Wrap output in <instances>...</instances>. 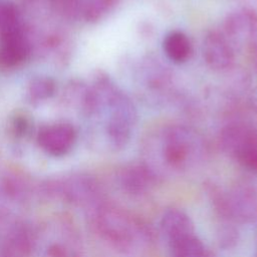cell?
I'll use <instances>...</instances> for the list:
<instances>
[{
  "mask_svg": "<svg viewBox=\"0 0 257 257\" xmlns=\"http://www.w3.org/2000/svg\"><path fill=\"white\" fill-rule=\"evenodd\" d=\"M76 141L74 127L66 122L42 126L37 136L38 145L47 154L55 157L67 154Z\"/></svg>",
  "mask_w": 257,
  "mask_h": 257,
  "instance_id": "cell-7",
  "label": "cell"
},
{
  "mask_svg": "<svg viewBox=\"0 0 257 257\" xmlns=\"http://www.w3.org/2000/svg\"><path fill=\"white\" fill-rule=\"evenodd\" d=\"M29 47L21 31L0 38V65L13 67L22 63L28 55Z\"/></svg>",
  "mask_w": 257,
  "mask_h": 257,
  "instance_id": "cell-11",
  "label": "cell"
},
{
  "mask_svg": "<svg viewBox=\"0 0 257 257\" xmlns=\"http://www.w3.org/2000/svg\"><path fill=\"white\" fill-rule=\"evenodd\" d=\"M101 101L107 108L106 134L111 146L120 150L130 142L137 121L136 107L131 98L109 78L102 77L98 81Z\"/></svg>",
  "mask_w": 257,
  "mask_h": 257,
  "instance_id": "cell-1",
  "label": "cell"
},
{
  "mask_svg": "<svg viewBox=\"0 0 257 257\" xmlns=\"http://www.w3.org/2000/svg\"><path fill=\"white\" fill-rule=\"evenodd\" d=\"M97 226L103 236L121 246H126L133 239L132 224L120 211L114 208H103L97 218Z\"/></svg>",
  "mask_w": 257,
  "mask_h": 257,
  "instance_id": "cell-8",
  "label": "cell"
},
{
  "mask_svg": "<svg viewBox=\"0 0 257 257\" xmlns=\"http://www.w3.org/2000/svg\"><path fill=\"white\" fill-rule=\"evenodd\" d=\"M153 183V172L141 164H133L124 167L119 174L121 188L131 195L144 194L151 188Z\"/></svg>",
  "mask_w": 257,
  "mask_h": 257,
  "instance_id": "cell-10",
  "label": "cell"
},
{
  "mask_svg": "<svg viewBox=\"0 0 257 257\" xmlns=\"http://www.w3.org/2000/svg\"><path fill=\"white\" fill-rule=\"evenodd\" d=\"M141 74L146 84L155 90L166 88L171 81L169 70L156 58L145 59Z\"/></svg>",
  "mask_w": 257,
  "mask_h": 257,
  "instance_id": "cell-13",
  "label": "cell"
},
{
  "mask_svg": "<svg viewBox=\"0 0 257 257\" xmlns=\"http://www.w3.org/2000/svg\"><path fill=\"white\" fill-rule=\"evenodd\" d=\"M163 50L172 62H186L193 53V44L189 36L179 30L169 32L163 40Z\"/></svg>",
  "mask_w": 257,
  "mask_h": 257,
  "instance_id": "cell-12",
  "label": "cell"
},
{
  "mask_svg": "<svg viewBox=\"0 0 257 257\" xmlns=\"http://www.w3.org/2000/svg\"><path fill=\"white\" fill-rule=\"evenodd\" d=\"M161 229L169 244L195 234L191 218L179 209H170L164 213L161 220Z\"/></svg>",
  "mask_w": 257,
  "mask_h": 257,
  "instance_id": "cell-9",
  "label": "cell"
},
{
  "mask_svg": "<svg viewBox=\"0 0 257 257\" xmlns=\"http://www.w3.org/2000/svg\"><path fill=\"white\" fill-rule=\"evenodd\" d=\"M223 150L246 170L257 173V130L245 122L234 121L220 133Z\"/></svg>",
  "mask_w": 257,
  "mask_h": 257,
  "instance_id": "cell-3",
  "label": "cell"
},
{
  "mask_svg": "<svg viewBox=\"0 0 257 257\" xmlns=\"http://www.w3.org/2000/svg\"><path fill=\"white\" fill-rule=\"evenodd\" d=\"M54 82L49 77L34 78L28 87V95L32 100H42L52 95Z\"/></svg>",
  "mask_w": 257,
  "mask_h": 257,
  "instance_id": "cell-16",
  "label": "cell"
},
{
  "mask_svg": "<svg viewBox=\"0 0 257 257\" xmlns=\"http://www.w3.org/2000/svg\"><path fill=\"white\" fill-rule=\"evenodd\" d=\"M215 205L220 213L238 222L257 219V191L247 184H239L226 193L215 196Z\"/></svg>",
  "mask_w": 257,
  "mask_h": 257,
  "instance_id": "cell-4",
  "label": "cell"
},
{
  "mask_svg": "<svg viewBox=\"0 0 257 257\" xmlns=\"http://www.w3.org/2000/svg\"><path fill=\"white\" fill-rule=\"evenodd\" d=\"M221 31L234 49H247L250 53L257 48V11L242 7L225 17Z\"/></svg>",
  "mask_w": 257,
  "mask_h": 257,
  "instance_id": "cell-5",
  "label": "cell"
},
{
  "mask_svg": "<svg viewBox=\"0 0 257 257\" xmlns=\"http://www.w3.org/2000/svg\"><path fill=\"white\" fill-rule=\"evenodd\" d=\"M172 257H206L207 253L202 241L195 235H190L169 244Z\"/></svg>",
  "mask_w": 257,
  "mask_h": 257,
  "instance_id": "cell-14",
  "label": "cell"
},
{
  "mask_svg": "<svg viewBox=\"0 0 257 257\" xmlns=\"http://www.w3.org/2000/svg\"><path fill=\"white\" fill-rule=\"evenodd\" d=\"M12 126L16 134H23L28 126L27 119L22 115H17L12 121Z\"/></svg>",
  "mask_w": 257,
  "mask_h": 257,
  "instance_id": "cell-18",
  "label": "cell"
},
{
  "mask_svg": "<svg viewBox=\"0 0 257 257\" xmlns=\"http://www.w3.org/2000/svg\"><path fill=\"white\" fill-rule=\"evenodd\" d=\"M161 151L164 161L175 169H183L204 148V140L194 128L174 123L161 133Z\"/></svg>",
  "mask_w": 257,
  "mask_h": 257,
  "instance_id": "cell-2",
  "label": "cell"
},
{
  "mask_svg": "<svg viewBox=\"0 0 257 257\" xmlns=\"http://www.w3.org/2000/svg\"><path fill=\"white\" fill-rule=\"evenodd\" d=\"M117 0H90L85 10L87 21L94 22L105 16L116 4Z\"/></svg>",
  "mask_w": 257,
  "mask_h": 257,
  "instance_id": "cell-17",
  "label": "cell"
},
{
  "mask_svg": "<svg viewBox=\"0 0 257 257\" xmlns=\"http://www.w3.org/2000/svg\"><path fill=\"white\" fill-rule=\"evenodd\" d=\"M206 257H210V256H208V255H207V256H206Z\"/></svg>",
  "mask_w": 257,
  "mask_h": 257,
  "instance_id": "cell-20",
  "label": "cell"
},
{
  "mask_svg": "<svg viewBox=\"0 0 257 257\" xmlns=\"http://www.w3.org/2000/svg\"><path fill=\"white\" fill-rule=\"evenodd\" d=\"M251 54H252L253 64H254L255 69H256V71H257V48H256V49H254V50L251 52Z\"/></svg>",
  "mask_w": 257,
  "mask_h": 257,
  "instance_id": "cell-19",
  "label": "cell"
},
{
  "mask_svg": "<svg viewBox=\"0 0 257 257\" xmlns=\"http://www.w3.org/2000/svg\"><path fill=\"white\" fill-rule=\"evenodd\" d=\"M235 49L221 30L211 29L204 36L202 53L206 64L217 72L230 70L235 64Z\"/></svg>",
  "mask_w": 257,
  "mask_h": 257,
  "instance_id": "cell-6",
  "label": "cell"
},
{
  "mask_svg": "<svg viewBox=\"0 0 257 257\" xmlns=\"http://www.w3.org/2000/svg\"><path fill=\"white\" fill-rule=\"evenodd\" d=\"M20 31L16 6L7 0H0V38Z\"/></svg>",
  "mask_w": 257,
  "mask_h": 257,
  "instance_id": "cell-15",
  "label": "cell"
}]
</instances>
